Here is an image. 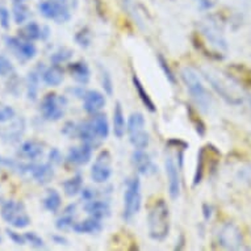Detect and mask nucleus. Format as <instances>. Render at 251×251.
<instances>
[{
  "mask_svg": "<svg viewBox=\"0 0 251 251\" xmlns=\"http://www.w3.org/2000/svg\"><path fill=\"white\" fill-rule=\"evenodd\" d=\"M179 167L176 162L173 158V155L166 156L165 170L167 175V181H169V195L171 200H177L180 196V176H179Z\"/></svg>",
  "mask_w": 251,
  "mask_h": 251,
  "instance_id": "obj_11",
  "label": "nucleus"
},
{
  "mask_svg": "<svg viewBox=\"0 0 251 251\" xmlns=\"http://www.w3.org/2000/svg\"><path fill=\"white\" fill-rule=\"evenodd\" d=\"M132 165L141 175H150L156 171V167L152 163L151 158L145 150L136 149L132 154Z\"/></svg>",
  "mask_w": 251,
  "mask_h": 251,
  "instance_id": "obj_16",
  "label": "nucleus"
},
{
  "mask_svg": "<svg viewBox=\"0 0 251 251\" xmlns=\"http://www.w3.org/2000/svg\"><path fill=\"white\" fill-rule=\"evenodd\" d=\"M12 15L15 23L17 25H23L29 19L30 9L25 3H16V4L12 5Z\"/></svg>",
  "mask_w": 251,
  "mask_h": 251,
  "instance_id": "obj_33",
  "label": "nucleus"
},
{
  "mask_svg": "<svg viewBox=\"0 0 251 251\" xmlns=\"http://www.w3.org/2000/svg\"><path fill=\"white\" fill-rule=\"evenodd\" d=\"M180 76L183 83L187 87V91L190 92L191 98L195 100V103L198 104V107L204 112H208L210 107V98L208 91L202 84L201 79L199 74L192 69V67H184L181 69Z\"/></svg>",
  "mask_w": 251,
  "mask_h": 251,
  "instance_id": "obj_2",
  "label": "nucleus"
},
{
  "mask_svg": "<svg viewBox=\"0 0 251 251\" xmlns=\"http://www.w3.org/2000/svg\"><path fill=\"white\" fill-rule=\"evenodd\" d=\"M69 71L71 76L75 79V82L79 84H87L91 79V70L86 62L78 61L69 65Z\"/></svg>",
  "mask_w": 251,
  "mask_h": 251,
  "instance_id": "obj_23",
  "label": "nucleus"
},
{
  "mask_svg": "<svg viewBox=\"0 0 251 251\" xmlns=\"http://www.w3.org/2000/svg\"><path fill=\"white\" fill-rule=\"evenodd\" d=\"M50 36V28L49 26H41V40L42 41H45V40H48Z\"/></svg>",
  "mask_w": 251,
  "mask_h": 251,
  "instance_id": "obj_53",
  "label": "nucleus"
},
{
  "mask_svg": "<svg viewBox=\"0 0 251 251\" xmlns=\"http://www.w3.org/2000/svg\"><path fill=\"white\" fill-rule=\"evenodd\" d=\"M0 216L5 223L15 229H24L30 225V217L26 213L25 205L20 201L7 200L1 204Z\"/></svg>",
  "mask_w": 251,
  "mask_h": 251,
  "instance_id": "obj_5",
  "label": "nucleus"
},
{
  "mask_svg": "<svg viewBox=\"0 0 251 251\" xmlns=\"http://www.w3.org/2000/svg\"><path fill=\"white\" fill-rule=\"evenodd\" d=\"M20 174H28L32 176L37 184L45 185L49 184L54 177V167L53 165L48 163H19L16 165Z\"/></svg>",
  "mask_w": 251,
  "mask_h": 251,
  "instance_id": "obj_7",
  "label": "nucleus"
},
{
  "mask_svg": "<svg viewBox=\"0 0 251 251\" xmlns=\"http://www.w3.org/2000/svg\"><path fill=\"white\" fill-rule=\"evenodd\" d=\"M149 237L154 241H165L170 233V209L165 200L152 204L148 214Z\"/></svg>",
  "mask_w": 251,
  "mask_h": 251,
  "instance_id": "obj_1",
  "label": "nucleus"
},
{
  "mask_svg": "<svg viewBox=\"0 0 251 251\" xmlns=\"http://www.w3.org/2000/svg\"><path fill=\"white\" fill-rule=\"evenodd\" d=\"M146 126V120L141 112H133L132 115L129 116L128 124H126V132L134 133L138 130H142Z\"/></svg>",
  "mask_w": 251,
  "mask_h": 251,
  "instance_id": "obj_32",
  "label": "nucleus"
},
{
  "mask_svg": "<svg viewBox=\"0 0 251 251\" xmlns=\"http://www.w3.org/2000/svg\"><path fill=\"white\" fill-rule=\"evenodd\" d=\"M40 79L41 73L38 69L32 70L26 76V98L30 101H36L38 96V88H40Z\"/></svg>",
  "mask_w": 251,
  "mask_h": 251,
  "instance_id": "obj_25",
  "label": "nucleus"
},
{
  "mask_svg": "<svg viewBox=\"0 0 251 251\" xmlns=\"http://www.w3.org/2000/svg\"><path fill=\"white\" fill-rule=\"evenodd\" d=\"M19 154L25 159H28V161H36L44 154V146L37 141H25L20 145Z\"/></svg>",
  "mask_w": 251,
  "mask_h": 251,
  "instance_id": "obj_20",
  "label": "nucleus"
},
{
  "mask_svg": "<svg viewBox=\"0 0 251 251\" xmlns=\"http://www.w3.org/2000/svg\"><path fill=\"white\" fill-rule=\"evenodd\" d=\"M121 4H123V8L133 17V20L136 21L137 24L142 28V19L137 13V9H134V3H133L132 0H121Z\"/></svg>",
  "mask_w": 251,
  "mask_h": 251,
  "instance_id": "obj_41",
  "label": "nucleus"
},
{
  "mask_svg": "<svg viewBox=\"0 0 251 251\" xmlns=\"http://www.w3.org/2000/svg\"><path fill=\"white\" fill-rule=\"evenodd\" d=\"M129 141L134 149H140V150H146L150 144V137H149V133L142 129V130H138V132L129 133Z\"/></svg>",
  "mask_w": 251,
  "mask_h": 251,
  "instance_id": "obj_31",
  "label": "nucleus"
},
{
  "mask_svg": "<svg viewBox=\"0 0 251 251\" xmlns=\"http://www.w3.org/2000/svg\"><path fill=\"white\" fill-rule=\"evenodd\" d=\"M99 70H100V78H101V86H103L104 91L107 95L111 96L113 94V82H112V76L109 74V71L103 67L101 65H99Z\"/></svg>",
  "mask_w": 251,
  "mask_h": 251,
  "instance_id": "obj_37",
  "label": "nucleus"
},
{
  "mask_svg": "<svg viewBox=\"0 0 251 251\" xmlns=\"http://www.w3.org/2000/svg\"><path fill=\"white\" fill-rule=\"evenodd\" d=\"M92 149H94V146L84 144V142H82L80 146L71 148L69 152H67L66 162L75 166L87 165L91 161V158H92Z\"/></svg>",
  "mask_w": 251,
  "mask_h": 251,
  "instance_id": "obj_14",
  "label": "nucleus"
},
{
  "mask_svg": "<svg viewBox=\"0 0 251 251\" xmlns=\"http://www.w3.org/2000/svg\"><path fill=\"white\" fill-rule=\"evenodd\" d=\"M141 205H142V195H141L140 177L133 176L126 183V188L124 192V220L130 221L136 214L140 213Z\"/></svg>",
  "mask_w": 251,
  "mask_h": 251,
  "instance_id": "obj_4",
  "label": "nucleus"
},
{
  "mask_svg": "<svg viewBox=\"0 0 251 251\" xmlns=\"http://www.w3.org/2000/svg\"><path fill=\"white\" fill-rule=\"evenodd\" d=\"M156 59H158L159 67H161L162 71H163V74H165V76L167 78V80H169L171 84H175V83H176V76L174 75L173 69L170 67L167 59H166L162 54H158V55H156Z\"/></svg>",
  "mask_w": 251,
  "mask_h": 251,
  "instance_id": "obj_36",
  "label": "nucleus"
},
{
  "mask_svg": "<svg viewBox=\"0 0 251 251\" xmlns=\"http://www.w3.org/2000/svg\"><path fill=\"white\" fill-rule=\"evenodd\" d=\"M74 216L75 214H69V213H63L59 218H57L55 221V227H57L59 231H67L73 229L74 226Z\"/></svg>",
  "mask_w": 251,
  "mask_h": 251,
  "instance_id": "obj_35",
  "label": "nucleus"
},
{
  "mask_svg": "<svg viewBox=\"0 0 251 251\" xmlns=\"http://www.w3.org/2000/svg\"><path fill=\"white\" fill-rule=\"evenodd\" d=\"M90 124L99 140L108 138V136H109V123H108L107 116L104 115V113L98 112L95 115H92Z\"/></svg>",
  "mask_w": 251,
  "mask_h": 251,
  "instance_id": "obj_22",
  "label": "nucleus"
},
{
  "mask_svg": "<svg viewBox=\"0 0 251 251\" xmlns=\"http://www.w3.org/2000/svg\"><path fill=\"white\" fill-rule=\"evenodd\" d=\"M78 137L82 140V142L91 145V146H95L96 140H99L92 126H91L90 121H86V123L78 125Z\"/></svg>",
  "mask_w": 251,
  "mask_h": 251,
  "instance_id": "obj_30",
  "label": "nucleus"
},
{
  "mask_svg": "<svg viewBox=\"0 0 251 251\" xmlns=\"http://www.w3.org/2000/svg\"><path fill=\"white\" fill-rule=\"evenodd\" d=\"M63 191L65 195L69 198H74L76 195H79L83 190V176L80 174H76L70 179H67L66 181H63Z\"/></svg>",
  "mask_w": 251,
  "mask_h": 251,
  "instance_id": "obj_29",
  "label": "nucleus"
},
{
  "mask_svg": "<svg viewBox=\"0 0 251 251\" xmlns=\"http://www.w3.org/2000/svg\"><path fill=\"white\" fill-rule=\"evenodd\" d=\"M25 128H26V125H25L24 117L13 119L9 126L0 129V138L1 141H4L5 144H17L24 134Z\"/></svg>",
  "mask_w": 251,
  "mask_h": 251,
  "instance_id": "obj_13",
  "label": "nucleus"
},
{
  "mask_svg": "<svg viewBox=\"0 0 251 251\" xmlns=\"http://www.w3.org/2000/svg\"><path fill=\"white\" fill-rule=\"evenodd\" d=\"M51 241H53L55 245H59V246H67V245H69V239H67L66 237H63L62 234L51 235Z\"/></svg>",
  "mask_w": 251,
  "mask_h": 251,
  "instance_id": "obj_51",
  "label": "nucleus"
},
{
  "mask_svg": "<svg viewBox=\"0 0 251 251\" xmlns=\"http://www.w3.org/2000/svg\"><path fill=\"white\" fill-rule=\"evenodd\" d=\"M250 105H251V99H250Z\"/></svg>",
  "mask_w": 251,
  "mask_h": 251,
  "instance_id": "obj_58",
  "label": "nucleus"
},
{
  "mask_svg": "<svg viewBox=\"0 0 251 251\" xmlns=\"http://www.w3.org/2000/svg\"><path fill=\"white\" fill-rule=\"evenodd\" d=\"M19 37L25 41H37L41 40V26L36 21H29L19 30Z\"/></svg>",
  "mask_w": 251,
  "mask_h": 251,
  "instance_id": "obj_27",
  "label": "nucleus"
},
{
  "mask_svg": "<svg viewBox=\"0 0 251 251\" xmlns=\"http://www.w3.org/2000/svg\"><path fill=\"white\" fill-rule=\"evenodd\" d=\"M101 227H103L101 220L88 216L86 220L75 223L74 226H73V230L75 233H78V234H95V233H99L101 230Z\"/></svg>",
  "mask_w": 251,
  "mask_h": 251,
  "instance_id": "obj_19",
  "label": "nucleus"
},
{
  "mask_svg": "<svg viewBox=\"0 0 251 251\" xmlns=\"http://www.w3.org/2000/svg\"><path fill=\"white\" fill-rule=\"evenodd\" d=\"M5 233H7V235L9 237V239H11L15 245H17V246H24L25 243H26V239H25L24 235H21L20 233H17V231L12 230V229H7Z\"/></svg>",
  "mask_w": 251,
  "mask_h": 251,
  "instance_id": "obj_46",
  "label": "nucleus"
},
{
  "mask_svg": "<svg viewBox=\"0 0 251 251\" xmlns=\"http://www.w3.org/2000/svg\"><path fill=\"white\" fill-rule=\"evenodd\" d=\"M38 12L48 20L65 24L71 19L70 8L66 0H44L38 4Z\"/></svg>",
  "mask_w": 251,
  "mask_h": 251,
  "instance_id": "obj_6",
  "label": "nucleus"
},
{
  "mask_svg": "<svg viewBox=\"0 0 251 251\" xmlns=\"http://www.w3.org/2000/svg\"><path fill=\"white\" fill-rule=\"evenodd\" d=\"M1 163H3V158L0 156V165H1Z\"/></svg>",
  "mask_w": 251,
  "mask_h": 251,
  "instance_id": "obj_57",
  "label": "nucleus"
},
{
  "mask_svg": "<svg viewBox=\"0 0 251 251\" xmlns=\"http://www.w3.org/2000/svg\"><path fill=\"white\" fill-rule=\"evenodd\" d=\"M26 0H12V4H16V3H25Z\"/></svg>",
  "mask_w": 251,
  "mask_h": 251,
  "instance_id": "obj_54",
  "label": "nucleus"
},
{
  "mask_svg": "<svg viewBox=\"0 0 251 251\" xmlns=\"http://www.w3.org/2000/svg\"><path fill=\"white\" fill-rule=\"evenodd\" d=\"M196 1H198L199 7L204 11L212 9L216 5V0H196Z\"/></svg>",
  "mask_w": 251,
  "mask_h": 251,
  "instance_id": "obj_50",
  "label": "nucleus"
},
{
  "mask_svg": "<svg viewBox=\"0 0 251 251\" xmlns=\"http://www.w3.org/2000/svg\"><path fill=\"white\" fill-rule=\"evenodd\" d=\"M105 96L96 90H90L84 92L83 95V108L87 113L95 115L105 107Z\"/></svg>",
  "mask_w": 251,
  "mask_h": 251,
  "instance_id": "obj_15",
  "label": "nucleus"
},
{
  "mask_svg": "<svg viewBox=\"0 0 251 251\" xmlns=\"http://www.w3.org/2000/svg\"><path fill=\"white\" fill-rule=\"evenodd\" d=\"M13 73L12 62L5 55H0V76H7Z\"/></svg>",
  "mask_w": 251,
  "mask_h": 251,
  "instance_id": "obj_44",
  "label": "nucleus"
},
{
  "mask_svg": "<svg viewBox=\"0 0 251 251\" xmlns=\"http://www.w3.org/2000/svg\"><path fill=\"white\" fill-rule=\"evenodd\" d=\"M25 239H26V243H29L33 249H45V241L34 231H26L24 234Z\"/></svg>",
  "mask_w": 251,
  "mask_h": 251,
  "instance_id": "obj_40",
  "label": "nucleus"
},
{
  "mask_svg": "<svg viewBox=\"0 0 251 251\" xmlns=\"http://www.w3.org/2000/svg\"><path fill=\"white\" fill-rule=\"evenodd\" d=\"M83 208H84V212L88 216L99 218V220H103V218L108 217L111 214L109 202L104 201V200H96V199H94V200L86 201Z\"/></svg>",
  "mask_w": 251,
  "mask_h": 251,
  "instance_id": "obj_18",
  "label": "nucleus"
},
{
  "mask_svg": "<svg viewBox=\"0 0 251 251\" xmlns=\"http://www.w3.org/2000/svg\"><path fill=\"white\" fill-rule=\"evenodd\" d=\"M212 206L208 205V204H204L202 205V216H204V220L205 221H209L210 217H212Z\"/></svg>",
  "mask_w": 251,
  "mask_h": 251,
  "instance_id": "obj_52",
  "label": "nucleus"
},
{
  "mask_svg": "<svg viewBox=\"0 0 251 251\" xmlns=\"http://www.w3.org/2000/svg\"><path fill=\"white\" fill-rule=\"evenodd\" d=\"M48 158H49V162L53 166L54 165H59V163L62 162L61 151H59V150H58V149H55V148H53L51 150H50Z\"/></svg>",
  "mask_w": 251,
  "mask_h": 251,
  "instance_id": "obj_48",
  "label": "nucleus"
},
{
  "mask_svg": "<svg viewBox=\"0 0 251 251\" xmlns=\"http://www.w3.org/2000/svg\"><path fill=\"white\" fill-rule=\"evenodd\" d=\"M62 134H65L67 137H73V136H78V125L73 121H67L63 128H62Z\"/></svg>",
  "mask_w": 251,
  "mask_h": 251,
  "instance_id": "obj_47",
  "label": "nucleus"
},
{
  "mask_svg": "<svg viewBox=\"0 0 251 251\" xmlns=\"http://www.w3.org/2000/svg\"><path fill=\"white\" fill-rule=\"evenodd\" d=\"M112 176V156L109 151L103 150L96 156L94 165L91 166V179L98 183L103 184L107 183Z\"/></svg>",
  "mask_w": 251,
  "mask_h": 251,
  "instance_id": "obj_9",
  "label": "nucleus"
},
{
  "mask_svg": "<svg viewBox=\"0 0 251 251\" xmlns=\"http://www.w3.org/2000/svg\"><path fill=\"white\" fill-rule=\"evenodd\" d=\"M13 119H16V111L11 105H3L0 107V124L11 123Z\"/></svg>",
  "mask_w": 251,
  "mask_h": 251,
  "instance_id": "obj_42",
  "label": "nucleus"
},
{
  "mask_svg": "<svg viewBox=\"0 0 251 251\" xmlns=\"http://www.w3.org/2000/svg\"><path fill=\"white\" fill-rule=\"evenodd\" d=\"M42 82L49 87H58L63 82V71L59 65H51L49 67H42L41 71Z\"/></svg>",
  "mask_w": 251,
  "mask_h": 251,
  "instance_id": "obj_21",
  "label": "nucleus"
},
{
  "mask_svg": "<svg viewBox=\"0 0 251 251\" xmlns=\"http://www.w3.org/2000/svg\"><path fill=\"white\" fill-rule=\"evenodd\" d=\"M96 190H92L90 187H87V188H83L82 190V200L83 201H90V200H94L96 196Z\"/></svg>",
  "mask_w": 251,
  "mask_h": 251,
  "instance_id": "obj_49",
  "label": "nucleus"
},
{
  "mask_svg": "<svg viewBox=\"0 0 251 251\" xmlns=\"http://www.w3.org/2000/svg\"><path fill=\"white\" fill-rule=\"evenodd\" d=\"M61 204H62V198L61 195L58 194L57 190H48L46 191V195L44 200H42V205L45 208L48 212L50 213H57L59 208H61Z\"/></svg>",
  "mask_w": 251,
  "mask_h": 251,
  "instance_id": "obj_28",
  "label": "nucleus"
},
{
  "mask_svg": "<svg viewBox=\"0 0 251 251\" xmlns=\"http://www.w3.org/2000/svg\"><path fill=\"white\" fill-rule=\"evenodd\" d=\"M245 1H246L247 4H251V0H245Z\"/></svg>",
  "mask_w": 251,
  "mask_h": 251,
  "instance_id": "obj_56",
  "label": "nucleus"
},
{
  "mask_svg": "<svg viewBox=\"0 0 251 251\" xmlns=\"http://www.w3.org/2000/svg\"><path fill=\"white\" fill-rule=\"evenodd\" d=\"M204 76L209 82L210 87L226 103L231 104V105H239V104H242L243 99L241 94L238 92V90L234 86H231L230 82L226 78H224L223 75L218 74L216 71L210 70V69H205L204 70Z\"/></svg>",
  "mask_w": 251,
  "mask_h": 251,
  "instance_id": "obj_3",
  "label": "nucleus"
},
{
  "mask_svg": "<svg viewBox=\"0 0 251 251\" xmlns=\"http://www.w3.org/2000/svg\"><path fill=\"white\" fill-rule=\"evenodd\" d=\"M71 57H73V50H70L69 48H59L55 53L51 54L50 61L54 65H59L62 62H67Z\"/></svg>",
  "mask_w": 251,
  "mask_h": 251,
  "instance_id": "obj_39",
  "label": "nucleus"
},
{
  "mask_svg": "<svg viewBox=\"0 0 251 251\" xmlns=\"http://www.w3.org/2000/svg\"><path fill=\"white\" fill-rule=\"evenodd\" d=\"M5 45L24 61H30L37 55V48L33 42L25 41L20 37H5Z\"/></svg>",
  "mask_w": 251,
  "mask_h": 251,
  "instance_id": "obj_12",
  "label": "nucleus"
},
{
  "mask_svg": "<svg viewBox=\"0 0 251 251\" xmlns=\"http://www.w3.org/2000/svg\"><path fill=\"white\" fill-rule=\"evenodd\" d=\"M132 80H133V86H134V88H136V91H137V95H138L140 100L142 101V104H144L145 107H146V109L151 112V113L156 112L155 104H154L152 99L150 98L149 92L144 87V84H142V82L140 80V78H138L137 75H133Z\"/></svg>",
  "mask_w": 251,
  "mask_h": 251,
  "instance_id": "obj_26",
  "label": "nucleus"
},
{
  "mask_svg": "<svg viewBox=\"0 0 251 251\" xmlns=\"http://www.w3.org/2000/svg\"><path fill=\"white\" fill-rule=\"evenodd\" d=\"M204 152H205V149L201 148L198 154V166H196V171H195L194 175V187L200 184L202 180V175H204V159H205L204 158Z\"/></svg>",
  "mask_w": 251,
  "mask_h": 251,
  "instance_id": "obj_38",
  "label": "nucleus"
},
{
  "mask_svg": "<svg viewBox=\"0 0 251 251\" xmlns=\"http://www.w3.org/2000/svg\"><path fill=\"white\" fill-rule=\"evenodd\" d=\"M66 99L58 98L57 94L50 92L44 96L41 101V115L46 121H58L65 115V107H66Z\"/></svg>",
  "mask_w": 251,
  "mask_h": 251,
  "instance_id": "obj_8",
  "label": "nucleus"
},
{
  "mask_svg": "<svg viewBox=\"0 0 251 251\" xmlns=\"http://www.w3.org/2000/svg\"><path fill=\"white\" fill-rule=\"evenodd\" d=\"M126 132V123H125V115H124L123 105L117 101L113 109V134L117 138H123Z\"/></svg>",
  "mask_w": 251,
  "mask_h": 251,
  "instance_id": "obj_24",
  "label": "nucleus"
},
{
  "mask_svg": "<svg viewBox=\"0 0 251 251\" xmlns=\"http://www.w3.org/2000/svg\"><path fill=\"white\" fill-rule=\"evenodd\" d=\"M188 115H190V119L191 121H192V124L195 125L196 132H198L200 136H204V134H205V125H204V123H202L201 120L196 116V113H195V111L192 108H188Z\"/></svg>",
  "mask_w": 251,
  "mask_h": 251,
  "instance_id": "obj_43",
  "label": "nucleus"
},
{
  "mask_svg": "<svg viewBox=\"0 0 251 251\" xmlns=\"http://www.w3.org/2000/svg\"><path fill=\"white\" fill-rule=\"evenodd\" d=\"M9 21H11L9 9L4 5H0V26L7 30L9 29Z\"/></svg>",
  "mask_w": 251,
  "mask_h": 251,
  "instance_id": "obj_45",
  "label": "nucleus"
},
{
  "mask_svg": "<svg viewBox=\"0 0 251 251\" xmlns=\"http://www.w3.org/2000/svg\"><path fill=\"white\" fill-rule=\"evenodd\" d=\"M218 245L226 250H238L243 245L242 233L233 223L224 224L217 234Z\"/></svg>",
  "mask_w": 251,
  "mask_h": 251,
  "instance_id": "obj_10",
  "label": "nucleus"
},
{
  "mask_svg": "<svg viewBox=\"0 0 251 251\" xmlns=\"http://www.w3.org/2000/svg\"><path fill=\"white\" fill-rule=\"evenodd\" d=\"M201 32L202 34H204V37H205L212 45H214L220 50L227 49L226 40H225V37H224L223 33H221L220 28H218L214 23H206V24L202 25Z\"/></svg>",
  "mask_w": 251,
  "mask_h": 251,
  "instance_id": "obj_17",
  "label": "nucleus"
},
{
  "mask_svg": "<svg viewBox=\"0 0 251 251\" xmlns=\"http://www.w3.org/2000/svg\"><path fill=\"white\" fill-rule=\"evenodd\" d=\"M3 243V237H1V234H0V245Z\"/></svg>",
  "mask_w": 251,
  "mask_h": 251,
  "instance_id": "obj_55",
  "label": "nucleus"
},
{
  "mask_svg": "<svg viewBox=\"0 0 251 251\" xmlns=\"http://www.w3.org/2000/svg\"><path fill=\"white\" fill-rule=\"evenodd\" d=\"M75 42L83 49L90 48L91 42H92V33H91L90 28L84 26V28L80 29L78 33L75 34Z\"/></svg>",
  "mask_w": 251,
  "mask_h": 251,
  "instance_id": "obj_34",
  "label": "nucleus"
}]
</instances>
